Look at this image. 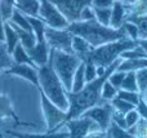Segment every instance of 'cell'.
Returning <instances> with one entry per match:
<instances>
[{"label": "cell", "mask_w": 147, "mask_h": 138, "mask_svg": "<svg viewBox=\"0 0 147 138\" xmlns=\"http://www.w3.org/2000/svg\"><path fill=\"white\" fill-rule=\"evenodd\" d=\"M123 61V58H117L106 69L103 75L101 76H97L94 80L86 83L84 85V88L79 92H66V96L69 98V110L66 112V119H65V123L70 119L74 118H79L80 115H83L86 110L94 107V106H99L103 105V103L109 102V101H105L101 97V89L103 83L109 79V76L117 69V66L120 65V62ZM63 123V125H65Z\"/></svg>", "instance_id": "obj_1"}, {"label": "cell", "mask_w": 147, "mask_h": 138, "mask_svg": "<svg viewBox=\"0 0 147 138\" xmlns=\"http://www.w3.org/2000/svg\"><path fill=\"white\" fill-rule=\"evenodd\" d=\"M67 30L72 35L83 38L93 48L119 40V39L128 38L123 26L120 28H112L110 26H105L99 23L97 20L71 22L67 26Z\"/></svg>", "instance_id": "obj_2"}, {"label": "cell", "mask_w": 147, "mask_h": 138, "mask_svg": "<svg viewBox=\"0 0 147 138\" xmlns=\"http://www.w3.org/2000/svg\"><path fill=\"white\" fill-rule=\"evenodd\" d=\"M38 76L39 83H40V88L38 90H41L49 101H52L58 108L67 112V110H69V98L66 96V89H65L63 84L59 80L58 75L54 71L51 57H49V61L44 66L38 69Z\"/></svg>", "instance_id": "obj_3"}, {"label": "cell", "mask_w": 147, "mask_h": 138, "mask_svg": "<svg viewBox=\"0 0 147 138\" xmlns=\"http://www.w3.org/2000/svg\"><path fill=\"white\" fill-rule=\"evenodd\" d=\"M137 45H138L137 41L132 40L129 38L119 39V40H115V41H111V43L99 45L97 48H93L84 62L90 61L96 66L109 67L115 59L120 58V54L123 52L128 50V49H132Z\"/></svg>", "instance_id": "obj_4"}, {"label": "cell", "mask_w": 147, "mask_h": 138, "mask_svg": "<svg viewBox=\"0 0 147 138\" xmlns=\"http://www.w3.org/2000/svg\"><path fill=\"white\" fill-rule=\"evenodd\" d=\"M49 57L52 59L54 71L58 75L66 92H71L74 75L78 67L80 66L81 59L75 53H65V52L56 50V49H51Z\"/></svg>", "instance_id": "obj_5"}, {"label": "cell", "mask_w": 147, "mask_h": 138, "mask_svg": "<svg viewBox=\"0 0 147 138\" xmlns=\"http://www.w3.org/2000/svg\"><path fill=\"white\" fill-rule=\"evenodd\" d=\"M45 41L48 43L49 48L61 50L65 53H74L72 50V39L74 35L67 28H53L45 27L44 31Z\"/></svg>", "instance_id": "obj_6"}, {"label": "cell", "mask_w": 147, "mask_h": 138, "mask_svg": "<svg viewBox=\"0 0 147 138\" xmlns=\"http://www.w3.org/2000/svg\"><path fill=\"white\" fill-rule=\"evenodd\" d=\"M40 92V101H41V107H43V112L45 116L47 121V132H57V129L63 127L65 119H66V111L58 108L52 101H49L47 98V96L44 94L41 90Z\"/></svg>", "instance_id": "obj_7"}, {"label": "cell", "mask_w": 147, "mask_h": 138, "mask_svg": "<svg viewBox=\"0 0 147 138\" xmlns=\"http://www.w3.org/2000/svg\"><path fill=\"white\" fill-rule=\"evenodd\" d=\"M39 18L44 21L48 27L53 28H67L70 22L65 18V15L58 10V8L49 0H40Z\"/></svg>", "instance_id": "obj_8"}, {"label": "cell", "mask_w": 147, "mask_h": 138, "mask_svg": "<svg viewBox=\"0 0 147 138\" xmlns=\"http://www.w3.org/2000/svg\"><path fill=\"white\" fill-rule=\"evenodd\" d=\"M65 125L69 129V138H85L92 132L101 131L99 125L93 119L84 115L70 119L65 123Z\"/></svg>", "instance_id": "obj_9"}, {"label": "cell", "mask_w": 147, "mask_h": 138, "mask_svg": "<svg viewBox=\"0 0 147 138\" xmlns=\"http://www.w3.org/2000/svg\"><path fill=\"white\" fill-rule=\"evenodd\" d=\"M65 15L70 23L80 20V13L84 7L92 5L93 0H49Z\"/></svg>", "instance_id": "obj_10"}, {"label": "cell", "mask_w": 147, "mask_h": 138, "mask_svg": "<svg viewBox=\"0 0 147 138\" xmlns=\"http://www.w3.org/2000/svg\"><path fill=\"white\" fill-rule=\"evenodd\" d=\"M114 111H115V108H114V106L111 105V102H106V103H103V105L94 106V107L89 108L83 115L93 119L99 125L101 131L107 132L110 128V124H111V121H112V114H114Z\"/></svg>", "instance_id": "obj_11"}, {"label": "cell", "mask_w": 147, "mask_h": 138, "mask_svg": "<svg viewBox=\"0 0 147 138\" xmlns=\"http://www.w3.org/2000/svg\"><path fill=\"white\" fill-rule=\"evenodd\" d=\"M5 75H17L20 77L28 80L32 85H35L36 89L40 88V83H39V76H38V69L30 66L26 63H13L9 69L4 71Z\"/></svg>", "instance_id": "obj_12"}, {"label": "cell", "mask_w": 147, "mask_h": 138, "mask_svg": "<svg viewBox=\"0 0 147 138\" xmlns=\"http://www.w3.org/2000/svg\"><path fill=\"white\" fill-rule=\"evenodd\" d=\"M27 54L30 56V58L32 59V62L38 67H41L49 61V54H51V48H49L48 43L45 40L44 41H38L32 48L26 49Z\"/></svg>", "instance_id": "obj_13"}, {"label": "cell", "mask_w": 147, "mask_h": 138, "mask_svg": "<svg viewBox=\"0 0 147 138\" xmlns=\"http://www.w3.org/2000/svg\"><path fill=\"white\" fill-rule=\"evenodd\" d=\"M127 20V9L123 1H114L111 7V18H110V27L120 28Z\"/></svg>", "instance_id": "obj_14"}, {"label": "cell", "mask_w": 147, "mask_h": 138, "mask_svg": "<svg viewBox=\"0 0 147 138\" xmlns=\"http://www.w3.org/2000/svg\"><path fill=\"white\" fill-rule=\"evenodd\" d=\"M14 9L27 17H39L40 0H16Z\"/></svg>", "instance_id": "obj_15"}, {"label": "cell", "mask_w": 147, "mask_h": 138, "mask_svg": "<svg viewBox=\"0 0 147 138\" xmlns=\"http://www.w3.org/2000/svg\"><path fill=\"white\" fill-rule=\"evenodd\" d=\"M128 17L147 15V0H127L124 1Z\"/></svg>", "instance_id": "obj_16"}, {"label": "cell", "mask_w": 147, "mask_h": 138, "mask_svg": "<svg viewBox=\"0 0 147 138\" xmlns=\"http://www.w3.org/2000/svg\"><path fill=\"white\" fill-rule=\"evenodd\" d=\"M8 22H9V25L12 26V27L14 28V31L17 32L18 39H20V43L25 46V49L32 48V46L38 43L36 36H35V34H34L32 31H28V30H25V28L18 27V26L16 25V23H13L12 21H8Z\"/></svg>", "instance_id": "obj_17"}, {"label": "cell", "mask_w": 147, "mask_h": 138, "mask_svg": "<svg viewBox=\"0 0 147 138\" xmlns=\"http://www.w3.org/2000/svg\"><path fill=\"white\" fill-rule=\"evenodd\" d=\"M141 69H147V58H128L123 59L116 70L119 71H138Z\"/></svg>", "instance_id": "obj_18"}, {"label": "cell", "mask_w": 147, "mask_h": 138, "mask_svg": "<svg viewBox=\"0 0 147 138\" xmlns=\"http://www.w3.org/2000/svg\"><path fill=\"white\" fill-rule=\"evenodd\" d=\"M93 49V46H90L83 38L80 36H75L74 35L72 39V50L79 58L81 59V62H84L88 57V54L90 53V50Z\"/></svg>", "instance_id": "obj_19"}, {"label": "cell", "mask_w": 147, "mask_h": 138, "mask_svg": "<svg viewBox=\"0 0 147 138\" xmlns=\"http://www.w3.org/2000/svg\"><path fill=\"white\" fill-rule=\"evenodd\" d=\"M12 58H13V62H14V63H26V65H30V66L35 67V69H39V67L32 62V59L30 58V56H28L27 52H26L25 46H23L21 43H18L17 46L14 48V50L12 52Z\"/></svg>", "instance_id": "obj_20"}, {"label": "cell", "mask_w": 147, "mask_h": 138, "mask_svg": "<svg viewBox=\"0 0 147 138\" xmlns=\"http://www.w3.org/2000/svg\"><path fill=\"white\" fill-rule=\"evenodd\" d=\"M4 35H5V44H7V48L9 50V53L12 54V52L14 50V48L17 46V44L20 43V39H18L17 32L14 31V28L9 25L8 21L4 22Z\"/></svg>", "instance_id": "obj_21"}, {"label": "cell", "mask_w": 147, "mask_h": 138, "mask_svg": "<svg viewBox=\"0 0 147 138\" xmlns=\"http://www.w3.org/2000/svg\"><path fill=\"white\" fill-rule=\"evenodd\" d=\"M8 134L17 138H65L69 137V133H59V132H47L44 134H28V133H20V132L7 131Z\"/></svg>", "instance_id": "obj_22"}, {"label": "cell", "mask_w": 147, "mask_h": 138, "mask_svg": "<svg viewBox=\"0 0 147 138\" xmlns=\"http://www.w3.org/2000/svg\"><path fill=\"white\" fill-rule=\"evenodd\" d=\"M86 84L85 81V65L84 62H81L80 66L78 67L76 70L75 75H74V79H72V88H71V92H79L84 88V85Z\"/></svg>", "instance_id": "obj_23"}, {"label": "cell", "mask_w": 147, "mask_h": 138, "mask_svg": "<svg viewBox=\"0 0 147 138\" xmlns=\"http://www.w3.org/2000/svg\"><path fill=\"white\" fill-rule=\"evenodd\" d=\"M28 22L31 25V30L35 34L36 40L38 41H44L45 40V36H44V31H45L47 25L44 23V21H41L39 17H27Z\"/></svg>", "instance_id": "obj_24"}, {"label": "cell", "mask_w": 147, "mask_h": 138, "mask_svg": "<svg viewBox=\"0 0 147 138\" xmlns=\"http://www.w3.org/2000/svg\"><path fill=\"white\" fill-rule=\"evenodd\" d=\"M14 63L12 58V54L9 53L5 41H0V72H4Z\"/></svg>", "instance_id": "obj_25"}, {"label": "cell", "mask_w": 147, "mask_h": 138, "mask_svg": "<svg viewBox=\"0 0 147 138\" xmlns=\"http://www.w3.org/2000/svg\"><path fill=\"white\" fill-rule=\"evenodd\" d=\"M120 89L129 90V92H140L138 89V83H137V75L136 71H128L124 76V80L121 83Z\"/></svg>", "instance_id": "obj_26"}, {"label": "cell", "mask_w": 147, "mask_h": 138, "mask_svg": "<svg viewBox=\"0 0 147 138\" xmlns=\"http://www.w3.org/2000/svg\"><path fill=\"white\" fill-rule=\"evenodd\" d=\"M7 116L12 118L13 120H16L17 123H20V121H18V119H17V116H16V114L13 112L12 106H10V103H9V100H8L5 96L0 94V121L4 120Z\"/></svg>", "instance_id": "obj_27"}, {"label": "cell", "mask_w": 147, "mask_h": 138, "mask_svg": "<svg viewBox=\"0 0 147 138\" xmlns=\"http://www.w3.org/2000/svg\"><path fill=\"white\" fill-rule=\"evenodd\" d=\"M128 132L136 138H147V119L140 118L134 125L128 128Z\"/></svg>", "instance_id": "obj_28"}, {"label": "cell", "mask_w": 147, "mask_h": 138, "mask_svg": "<svg viewBox=\"0 0 147 138\" xmlns=\"http://www.w3.org/2000/svg\"><path fill=\"white\" fill-rule=\"evenodd\" d=\"M125 21H129L137 25L138 27V39H147V15L141 17H128Z\"/></svg>", "instance_id": "obj_29"}, {"label": "cell", "mask_w": 147, "mask_h": 138, "mask_svg": "<svg viewBox=\"0 0 147 138\" xmlns=\"http://www.w3.org/2000/svg\"><path fill=\"white\" fill-rule=\"evenodd\" d=\"M9 21H12L13 23H16V25L18 26V27L25 28V30H28V31H32V30H31V25H30V22H28L27 15L22 14V13L18 12L17 9L13 10L12 17H10V20H9Z\"/></svg>", "instance_id": "obj_30"}, {"label": "cell", "mask_w": 147, "mask_h": 138, "mask_svg": "<svg viewBox=\"0 0 147 138\" xmlns=\"http://www.w3.org/2000/svg\"><path fill=\"white\" fill-rule=\"evenodd\" d=\"M96 20L105 26H110V18H111V8H97L93 7Z\"/></svg>", "instance_id": "obj_31"}, {"label": "cell", "mask_w": 147, "mask_h": 138, "mask_svg": "<svg viewBox=\"0 0 147 138\" xmlns=\"http://www.w3.org/2000/svg\"><path fill=\"white\" fill-rule=\"evenodd\" d=\"M107 132H109L110 136L112 138H136L133 134H130L129 132H128V129L121 128V127H119L117 124H115L114 121H111L110 128Z\"/></svg>", "instance_id": "obj_32"}, {"label": "cell", "mask_w": 147, "mask_h": 138, "mask_svg": "<svg viewBox=\"0 0 147 138\" xmlns=\"http://www.w3.org/2000/svg\"><path fill=\"white\" fill-rule=\"evenodd\" d=\"M14 1L16 0H0V14L4 22L9 21L12 17V13L14 10Z\"/></svg>", "instance_id": "obj_33"}, {"label": "cell", "mask_w": 147, "mask_h": 138, "mask_svg": "<svg viewBox=\"0 0 147 138\" xmlns=\"http://www.w3.org/2000/svg\"><path fill=\"white\" fill-rule=\"evenodd\" d=\"M110 102H111V105L114 106L115 110L119 111V112H121V114H127V112H129L130 110L136 108L134 105H132L130 102L121 100V98H119V97H115L114 100H111Z\"/></svg>", "instance_id": "obj_34"}, {"label": "cell", "mask_w": 147, "mask_h": 138, "mask_svg": "<svg viewBox=\"0 0 147 138\" xmlns=\"http://www.w3.org/2000/svg\"><path fill=\"white\" fill-rule=\"evenodd\" d=\"M120 58L123 59H128V58H147V53L145 52V49L141 45H137L132 49H128V50L123 52L120 54Z\"/></svg>", "instance_id": "obj_35"}, {"label": "cell", "mask_w": 147, "mask_h": 138, "mask_svg": "<svg viewBox=\"0 0 147 138\" xmlns=\"http://www.w3.org/2000/svg\"><path fill=\"white\" fill-rule=\"evenodd\" d=\"M116 94H117V89L111 83H109V80H106V81L103 83V85H102L101 97L103 98L105 101H109L110 102L111 100H114V98L116 97Z\"/></svg>", "instance_id": "obj_36"}, {"label": "cell", "mask_w": 147, "mask_h": 138, "mask_svg": "<svg viewBox=\"0 0 147 138\" xmlns=\"http://www.w3.org/2000/svg\"><path fill=\"white\" fill-rule=\"evenodd\" d=\"M116 97L121 98V100H124V101H128V102H130L132 105L137 106L138 101H140V92H129V90L119 89Z\"/></svg>", "instance_id": "obj_37"}, {"label": "cell", "mask_w": 147, "mask_h": 138, "mask_svg": "<svg viewBox=\"0 0 147 138\" xmlns=\"http://www.w3.org/2000/svg\"><path fill=\"white\" fill-rule=\"evenodd\" d=\"M123 28H124L125 34H127V36L129 39H132V40H138V27L136 23L133 22H129V21H125L124 23H123Z\"/></svg>", "instance_id": "obj_38"}, {"label": "cell", "mask_w": 147, "mask_h": 138, "mask_svg": "<svg viewBox=\"0 0 147 138\" xmlns=\"http://www.w3.org/2000/svg\"><path fill=\"white\" fill-rule=\"evenodd\" d=\"M125 74H127V72H124V71H119V70H115V71L109 76V79H107V80H109V83H111V84L114 85V87L116 88L117 90H119V89H120V87H121L123 80H124Z\"/></svg>", "instance_id": "obj_39"}, {"label": "cell", "mask_w": 147, "mask_h": 138, "mask_svg": "<svg viewBox=\"0 0 147 138\" xmlns=\"http://www.w3.org/2000/svg\"><path fill=\"white\" fill-rule=\"evenodd\" d=\"M84 65H85V81L89 83L98 76L97 75V66L90 61L84 62Z\"/></svg>", "instance_id": "obj_40"}, {"label": "cell", "mask_w": 147, "mask_h": 138, "mask_svg": "<svg viewBox=\"0 0 147 138\" xmlns=\"http://www.w3.org/2000/svg\"><path fill=\"white\" fill-rule=\"evenodd\" d=\"M140 118H141V116H140V114H138V111L136 110V108L130 110L129 112L125 114V121H127V127H128V128L133 127L138 120H140Z\"/></svg>", "instance_id": "obj_41"}, {"label": "cell", "mask_w": 147, "mask_h": 138, "mask_svg": "<svg viewBox=\"0 0 147 138\" xmlns=\"http://www.w3.org/2000/svg\"><path fill=\"white\" fill-rule=\"evenodd\" d=\"M90 20H96V15H94V10L92 5L88 7H84L83 10L80 13V20L79 21H90Z\"/></svg>", "instance_id": "obj_42"}, {"label": "cell", "mask_w": 147, "mask_h": 138, "mask_svg": "<svg viewBox=\"0 0 147 138\" xmlns=\"http://www.w3.org/2000/svg\"><path fill=\"white\" fill-rule=\"evenodd\" d=\"M112 121H114L115 124H117L119 127H121V128L128 129L127 121H125V114H121V112L115 110L114 114H112Z\"/></svg>", "instance_id": "obj_43"}, {"label": "cell", "mask_w": 147, "mask_h": 138, "mask_svg": "<svg viewBox=\"0 0 147 138\" xmlns=\"http://www.w3.org/2000/svg\"><path fill=\"white\" fill-rule=\"evenodd\" d=\"M136 110L138 111V114H140L141 118L147 119V103L141 98V96H140V101H138L137 106H136Z\"/></svg>", "instance_id": "obj_44"}, {"label": "cell", "mask_w": 147, "mask_h": 138, "mask_svg": "<svg viewBox=\"0 0 147 138\" xmlns=\"http://www.w3.org/2000/svg\"><path fill=\"white\" fill-rule=\"evenodd\" d=\"M114 4V0H93L92 7L97 8H111Z\"/></svg>", "instance_id": "obj_45"}, {"label": "cell", "mask_w": 147, "mask_h": 138, "mask_svg": "<svg viewBox=\"0 0 147 138\" xmlns=\"http://www.w3.org/2000/svg\"><path fill=\"white\" fill-rule=\"evenodd\" d=\"M106 133H107V132H105V131H96V132L89 133L85 138H105Z\"/></svg>", "instance_id": "obj_46"}, {"label": "cell", "mask_w": 147, "mask_h": 138, "mask_svg": "<svg viewBox=\"0 0 147 138\" xmlns=\"http://www.w3.org/2000/svg\"><path fill=\"white\" fill-rule=\"evenodd\" d=\"M5 40V35H4V20H3L1 14H0V41Z\"/></svg>", "instance_id": "obj_47"}, {"label": "cell", "mask_w": 147, "mask_h": 138, "mask_svg": "<svg viewBox=\"0 0 147 138\" xmlns=\"http://www.w3.org/2000/svg\"><path fill=\"white\" fill-rule=\"evenodd\" d=\"M137 43H138V45H141L143 49H145V52L147 53V39H138Z\"/></svg>", "instance_id": "obj_48"}, {"label": "cell", "mask_w": 147, "mask_h": 138, "mask_svg": "<svg viewBox=\"0 0 147 138\" xmlns=\"http://www.w3.org/2000/svg\"><path fill=\"white\" fill-rule=\"evenodd\" d=\"M140 96H141V98H142V100L147 103V87L142 90V92H140Z\"/></svg>", "instance_id": "obj_49"}, {"label": "cell", "mask_w": 147, "mask_h": 138, "mask_svg": "<svg viewBox=\"0 0 147 138\" xmlns=\"http://www.w3.org/2000/svg\"><path fill=\"white\" fill-rule=\"evenodd\" d=\"M105 138H112V137L110 136V133H109V132H107V133H106V136H105Z\"/></svg>", "instance_id": "obj_50"}, {"label": "cell", "mask_w": 147, "mask_h": 138, "mask_svg": "<svg viewBox=\"0 0 147 138\" xmlns=\"http://www.w3.org/2000/svg\"><path fill=\"white\" fill-rule=\"evenodd\" d=\"M114 1H123L124 3V1H127V0H114Z\"/></svg>", "instance_id": "obj_51"}, {"label": "cell", "mask_w": 147, "mask_h": 138, "mask_svg": "<svg viewBox=\"0 0 147 138\" xmlns=\"http://www.w3.org/2000/svg\"><path fill=\"white\" fill-rule=\"evenodd\" d=\"M65 138H69V137H65Z\"/></svg>", "instance_id": "obj_52"}]
</instances>
